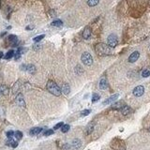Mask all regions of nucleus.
Returning <instances> with one entry per match:
<instances>
[{"label":"nucleus","mask_w":150,"mask_h":150,"mask_svg":"<svg viewBox=\"0 0 150 150\" xmlns=\"http://www.w3.org/2000/svg\"><path fill=\"white\" fill-rule=\"evenodd\" d=\"M46 87H47V90L51 93V94H53V95H55V96H56V97H58V96H60L61 95V88L54 82V81H52V80H50V81H48V83H47V84H46Z\"/></svg>","instance_id":"f257e3e1"},{"label":"nucleus","mask_w":150,"mask_h":150,"mask_svg":"<svg viewBox=\"0 0 150 150\" xmlns=\"http://www.w3.org/2000/svg\"><path fill=\"white\" fill-rule=\"evenodd\" d=\"M96 50L99 54L100 55H110L112 53L111 51V48L109 45H106V44H103V43H99L96 46Z\"/></svg>","instance_id":"f03ea898"},{"label":"nucleus","mask_w":150,"mask_h":150,"mask_svg":"<svg viewBox=\"0 0 150 150\" xmlns=\"http://www.w3.org/2000/svg\"><path fill=\"white\" fill-rule=\"evenodd\" d=\"M81 59H82V62L85 66H91L93 64V57L88 52H84L82 55V58Z\"/></svg>","instance_id":"7ed1b4c3"},{"label":"nucleus","mask_w":150,"mask_h":150,"mask_svg":"<svg viewBox=\"0 0 150 150\" xmlns=\"http://www.w3.org/2000/svg\"><path fill=\"white\" fill-rule=\"evenodd\" d=\"M107 43H108V45H109L110 47L114 48V47L117 45V43H118L117 37H116L114 34H111V35H109V36H108V38H107Z\"/></svg>","instance_id":"20e7f679"},{"label":"nucleus","mask_w":150,"mask_h":150,"mask_svg":"<svg viewBox=\"0 0 150 150\" xmlns=\"http://www.w3.org/2000/svg\"><path fill=\"white\" fill-rule=\"evenodd\" d=\"M132 94L135 97H142L145 94V86L144 85H138V86H136L133 89Z\"/></svg>","instance_id":"39448f33"},{"label":"nucleus","mask_w":150,"mask_h":150,"mask_svg":"<svg viewBox=\"0 0 150 150\" xmlns=\"http://www.w3.org/2000/svg\"><path fill=\"white\" fill-rule=\"evenodd\" d=\"M15 100H16L17 105H19L20 107H23V108H24V107H25V102H24V97H23V95H22L21 93H19V94L16 96Z\"/></svg>","instance_id":"423d86ee"},{"label":"nucleus","mask_w":150,"mask_h":150,"mask_svg":"<svg viewBox=\"0 0 150 150\" xmlns=\"http://www.w3.org/2000/svg\"><path fill=\"white\" fill-rule=\"evenodd\" d=\"M139 57H140V53L138 51H135L129 56V62L130 63H134L139 59Z\"/></svg>","instance_id":"0eeeda50"},{"label":"nucleus","mask_w":150,"mask_h":150,"mask_svg":"<svg viewBox=\"0 0 150 150\" xmlns=\"http://www.w3.org/2000/svg\"><path fill=\"white\" fill-rule=\"evenodd\" d=\"M81 146H82V142H81V140H79V139H74V140L71 142V147L72 149L78 150L81 148Z\"/></svg>","instance_id":"6e6552de"},{"label":"nucleus","mask_w":150,"mask_h":150,"mask_svg":"<svg viewBox=\"0 0 150 150\" xmlns=\"http://www.w3.org/2000/svg\"><path fill=\"white\" fill-rule=\"evenodd\" d=\"M118 97H119V95L118 94H114V95H112L110 98H108L106 100H104V102H103V104L104 105H106V104H110V103H113V102H114L117 99H118Z\"/></svg>","instance_id":"1a4fd4ad"},{"label":"nucleus","mask_w":150,"mask_h":150,"mask_svg":"<svg viewBox=\"0 0 150 150\" xmlns=\"http://www.w3.org/2000/svg\"><path fill=\"white\" fill-rule=\"evenodd\" d=\"M8 42L11 43L12 46H16L18 44V38L16 35H9L8 38Z\"/></svg>","instance_id":"9d476101"},{"label":"nucleus","mask_w":150,"mask_h":150,"mask_svg":"<svg viewBox=\"0 0 150 150\" xmlns=\"http://www.w3.org/2000/svg\"><path fill=\"white\" fill-rule=\"evenodd\" d=\"M99 88H100L101 90H105V89H107V87H108L107 80H106L105 78H102V79L99 81Z\"/></svg>","instance_id":"9b49d317"},{"label":"nucleus","mask_w":150,"mask_h":150,"mask_svg":"<svg viewBox=\"0 0 150 150\" xmlns=\"http://www.w3.org/2000/svg\"><path fill=\"white\" fill-rule=\"evenodd\" d=\"M25 71L30 73V74H34L36 72V67L32 64H29V65H26V69H25Z\"/></svg>","instance_id":"f8f14e48"},{"label":"nucleus","mask_w":150,"mask_h":150,"mask_svg":"<svg viewBox=\"0 0 150 150\" xmlns=\"http://www.w3.org/2000/svg\"><path fill=\"white\" fill-rule=\"evenodd\" d=\"M61 91H62L65 95H69L70 92H71V86H70V84L64 83V84L62 85V87H61Z\"/></svg>","instance_id":"ddd939ff"},{"label":"nucleus","mask_w":150,"mask_h":150,"mask_svg":"<svg viewBox=\"0 0 150 150\" xmlns=\"http://www.w3.org/2000/svg\"><path fill=\"white\" fill-rule=\"evenodd\" d=\"M41 130H42V129H41V128H39V127H36V128L31 129V130H30V131H29V133H30V135H38L39 133H40V132H41Z\"/></svg>","instance_id":"4468645a"},{"label":"nucleus","mask_w":150,"mask_h":150,"mask_svg":"<svg viewBox=\"0 0 150 150\" xmlns=\"http://www.w3.org/2000/svg\"><path fill=\"white\" fill-rule=\"evenodd\" d=\"M7 146H9L15 148V147L18 146V142L15 141V140H13L12 138H8V142H7Z\"/></svg>","instance_id":"2eb2a0df"},{"label":"nucleus","mask_w":150,"mask_h":150,"mask_svg":"<svg viewBox=\"0 0 150 150\" xmlns=\"http://www.w3.org/2000/svg\"><path fill=\"white\" fill-rule=\"evenodd\" d=\"M90 35H91V30H90V28H89V27L84 28V30H83V38L85 39H89Z\"/></svg>","instance_id":"dca6fc26"},{"label":"nucleus","mask_w":150,"mask_h":150,"mask_svg":"<svg viewBox=\"0 0 150 150\" xmlns=\"http://www.w3.org/2000/svg\"><path fill=\"white\" fill-rule=\"evenodd\" d=\"M120 110H121V113H122L123 115H128V114L130 113V111H131L130 108L129 106H127V105H124Z\"/></svg>","instance_id":"f3484780"},{"label":"nucleus","mask_w":150,"mask_h":150,"mask_svg":"<svg viewBox=\"0 0 150 150\" xmlns=\"http://www.w3.org/2000/svg\"><path fill=\"white\" fill-rule=\"evenodd\" d=\"M14 55H15V52H14L13 50H9V51H8V52L5 55L4 58H5V59H7V60H8V59L12 58V57L14 56Z\"/></svg>","instance_id":"a211bd4d"},{"label":"nucleus","mask_w":150,"mask_h":150,"mask_svg":"<svg viewBox=\"0 0 150 150\" xmlns=\"http://www.w3.org/2000/svg\"><path fill=\"white\" fill-rule=\"evenodd\" d=\"M94 130V124L93 123H89L85 129V133L86 134H90L91 132H93Z\"/></svg>","instance_id":"6ab92c4d"},{"label":"nucleus","mask_w":150,"mask_h":150,"mask_svg":"<svg viewBox=\"0 0 150 150\" xmlns=\"http://www.w3.org/2000/svg\"><path fill=\"white\" fill-rule=\"evenodd\" d=\"M0 93H1L2 95H5V96L8 95V86L2 84V85L0 86Z\"/></svg>","instance_id":"aec40b11"},{"label":"nucleus","mask_w":150,"mask_h":150,"mask_svg":"<svg viewBox=\"0 0 150 150\" xmlns=\"http://www.w3.org/2000/svg\"><path fill=\"white\" fill-rule=\"evenodd\" d=\"M51 25H52V26H55V27H60V26L63 25V22H62L61 20H55V21H54V22L51 24Z\"/></svg>","instance_id":"412c9836"},{"label":"nucleus","mask_w":150,"mask_h":150,"mask_svg":"<svg viewBox=\"0 0 150 150\" xmlns=\"http://www.w3.org/2000/svg\"><path fill=\"white\" fill-rule=\"evenodd\" d=\"M123 106H124L123 101H118V102H115V103L112 106V109H121Z\"/></svg>","instance_id":"4be33fe9"},{"label":"nucleus","mask_w":150,"mask_h":150,"mask_svg":"<svg viewBox=\"0 0 150 150\" xmlns=\"http://www.w3.org/2000/svg\"><path fill=\"white\" fill-rule=\"evenodd\" d=\"M99 0H88L87 1V5L89 7H95V6H97L99 4Z\"/></svg>","instance_id":"5701e85b"},{"label":"nucleus","mask_w":150,"mask_h":150,"mask_svg":"<svg viewBox=\"0 0 150 150\" xmlns=\"http://www.w3.org/2000/svg\"><path fill=\"white\" fill-rule=\"evenodd\" d=\"M70 125H68V124H65V125H63L62 126V128H61V131L63 132V133H66V132H68L69 130H70Z\"/></svg>","instance_id":"b1692460"},{"label":"nucleus","mask_w":150,"mask_h":150,"mask_svg":"<svg viewBox=\"0 0 150 150\" xmlns=\"http://www.w3.org/2000/svg\"><path fill=\"white\" fill-rule=\"evenodd\" d=\"M14 136H15V138H16V140H21L22 138H23V132H21V131H15V133H14Z\"/></svg>","instance_id":"393cba45"},{"label":"nucleus","mask_w":150,"mask_h":150,"mask_svg":"<svg viewBox=\"0 0 150 150\" xmlns=\"http://www.w3.org/2000/svg\"><path fill=\"white\" fill-rule=\"evenodd\" d=\"M44 37H45V35H43V34H42V35H39V36H37V37H35V38L33 39V40H34L35 42H39V41H40V40H41V39H42Z\"/></svg>","instance_id":"a878e982"},{"label":"nucleus","mask_w":150,"mask_h":150,"mask_svg":"<svg viewBox=\"0 0 150 150\" xmlns=\"http://www.w3.org/2000/svg\"><path fill=\"white\" fill-rule=\"evenodd\" d=\"M142 76H143L144 78L149 77V76H150V71H149V70H145V71L142 72Z\"/></svg>","instance_id":"bb28decb"},{"label":"nucleus","mask_w":150,"mask_h":150,"mask_svg":"<svg viewBox=\"0 0 150 150\" xmlns=\"http://www.w3.org/2000/svg\"><path fill=\"white\" fill-rule=\"evenodd\" d=\"M99 99H100V97H99V94H94L93 97H92V102H96V101H98Z\"/></svg>","instance_id":"cd10ccee"},{"label":"nucleus","mask_w":150,"mask_h":150,"mask_svg":"<svg viewBox=\"0 0 150 150\" xmlns=\"http://www.w3.org/2000/svg\"><path fill=\"white\" fill-rule=\"evenodd\" d=\"M52 134H54V130H47L43 133L44 136H50V135H52Z\"/></svg>","instance_id":"c85d7f7f"},{"label":"nucleus","mask_w":150,"mask_h":150,"mask_svg":"<svg viewBox=\"0 0 150 150\" xmlns=\"http://www.w3.org/2000/svg\"><path fill=\"white\" fill-rule=\"evenodd\" d=\"M14 133H15L14 131H12V130H9V131H8L6 134H7V137H8V138H12V137L14 136Z\"/></svg>","instance_id":"c756f323"},{"label":"nucleus","mask_w":150,"mask_h":150,"mask_svg":"<svg viewBox=\"0 0 150 150\" xmlns=\"http://www.w3.org/2000/svg\"><path fill=\"white\" fill-rule=\"evenodd\" d=\"M64 125V123L63 122H59V123H57L55 126V128H54V130H58V129H60V128H62V126Z\"/></svg>","instance_id":"7c9ffc66"},{"label":"nucleus","mask_w":150,"mask_h":150,"mask_svg":"<svg viewBox=\"0 0 150 150\" xmlns=\"http://www.w3.org/2000/svg\"><path fill=\"white\" fill-rule=\"evenodd\" d=\"M90 110H84V111H83L82 113H81V115L82 116H85V115H87V114H90Z\"/></svg>","instance_id":"2f4dec72"},{"label":"nucleus","mask_w":150,"mask_h":150,"mask_svg":"<svg viewBox=\"0 0 150 150\" xmlns=\"http://www.w3.org/2000/svg\"><path fill=\"white\" fill-rule=\"evenodd\" d=\"M40 47H41V46H40L39 44H36V45H34L33 48H34V50H38V49H39Z\"/></svg>","instance_id":"473e14b6"},{"label":"nucleus","mask_w":150,"mask_h":150,"mask_svg":"<svg viewBox=\"0 0 150 150\" xmlns=\"http://www.w3.org/2000/svg\"><path fill=\"white\" fill-rule=\"evenodd\" d=\"M25 29H26V30H32V29H33V26H32V25H28V26H26Z\"/></svg>","instance_id":"72a5a7b5"},{"label":"nucleus","mask_w":150,"mask_h":150,"mask_svg":"<svg viewBox=\"0 0 150 150\" xmlns=\"http://www.w3.org/2000/svg\"><path fill=\"white\" fill-rule=\"evenodd\" d=\"M3 57V52H0V59Z\"/></svg>","instance_id":"f704fd0d"},{"label":"nucleus","mask_w":150,"mask_h":150,"mask_svg":"<svg viewBox=\"0 0 150 150\" xmlns=\"http://www.w3.org/2000/svg\"><path fill=\"white\" fill-rule=\"evenodd\" d=\"M0 6H1V3H0Z\"/></svg>","instance_id":"c9c22d12"},{"label":"nucleus","mask_w":150,"mask_h":150,"mask_svg":"<svg viewBox=\"0 0 150 150\" xmlns=\"http://www.w3.org/2000/svg\"><path fill=\"white\" fill-rule=\"evenodd\" d=\"M149 131H150V128H149Z\"/></svg>","instance_id":"e433bc0d"}]
</instances>
